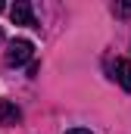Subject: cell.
I'll return each instance as SVG.
<instances>
[{
  "mask_svg": "<svg viewBox=\"0 0 131 134\" xmlns=\"http://www.w3.org/2000/svg\"><path fill=\"white\" fill-rule=\"evenodd\" d=\"M31 56H34V44L25 41V37H22V41H13L9 50H6V63H9V66H25Z\"/></svg>",
  "mask_w": 131,
  "mask_h": 134,
  "instance_id": "6da1fadb",
  "label": "cell"
},
{
  "mask_svg": "<svg viewBox=\"0 0 131 134\" xmlns=\"http://www.w3.org/2000/svg\"><path fill=\"white\" fill-rule=\"evenodd\" d=\"M112 78L119 81L122 91H131V63H128V59L116 56V63H112Z\"/></svg>",
  "mask_w": 131,
  "mask_h": 134,
  "instance_id": "7a4b0ae2",
  "label": "cell"
},
{
  "mask_svg": "<svg viewBox=\"0 0 131 134\" xmlns=\"http://www.w3.org/2000/svg\"><path fill=\"white\" fill-rule=\"evenodd\" d=\"M9 19L16 22V25H28V28H34L37 22H34V13H31V6L25 3V0H19L13 9H9Z\"/></svg>",
  "mask_w": 131,
  "mask_h": 134,
  "instance_id": "3957f363",
  "label": "cell"
},
{
  "mask_svg": "<svg viewBox=\"0 0 131 134\" xmlns=\"http://www.w3.org/2000/svg\"><path fill=\"white\" fill-rule=\"evenodd\" d=\"M19 119H22L19 106H13L9 100H0V125H16Z\"/></svg>",
  "mask_w": 131,
  "mask_h": 134,
  "instance_id": "277c9868",
  "label": "cell"
},
{
  "mask_svg": "<svg viewBox=\"0 0 131 134\" xmlns=\"http://www.w3.org/2000/svg\"><path fill=\"white\" fill-rule=\"evenodd\" d=\"M112 13H116L119 19H128V16H131V3H116V6H112Z\"/></svg>",
  "mask_w": 131,
  "mask_h": 134,
  "instance_id": "5b68a950",
  "label": "cell"
},
{
  "mask_svg": "<svg viewBox=\"0 0 131 134\" xmlns=\"http://www.w3.org/2000/svg\"><path fill=\"white\" fill-rule=\"evenodd\" d=\"M66 134H94V131H88V128H69Z\"/></svg>",
  "mask_w": 131,
  "mask_h": 134,
  "instance_id": "8992f818",
  "label": "cell"
},
{
  "mask_svg": "<svg viewBox=\"0 0 131 134\" xmlns=\"http://www.w3.org/2000/svg\"><path fill=\"white\" fill-rule=\"evenodd\" d=\"M0 44H3V28H0Z\"/></svg>",
  "mask_w": 131,
  "mask_h": 134,
  "instance_id": "52a82bcc",
  "label": "cell"
},
{
  "mask_svg": "<svg viewBox=\"0 0 131 134\" xmlns=\"http://www.w3.org/2000/svg\"><path fill=\"white\" fill-rule=\"evenodd\" d=\"M3 9H6V6H3V3H0V13H3Z\"/></svg>",
  "mask_w": 131,
  "mask_h": 134,
  "instance_id": "ba28073f",
  "label": "cell"
}]
</instances>
